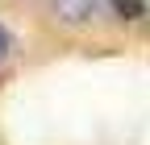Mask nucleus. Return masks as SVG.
I'll use <instances>...</instances> for the list:
<instances>
[{"label": "nucleus", "mask_w": 150, "mask_h": 145, "mask_svg": "<svg viewBox=\"0 0 150 145\" xmlns=\"http://www.w3.org/2000/svg\"><path fill=\"white\" fill-rule=\"evenodd\" d=\"M50 4H54V13H59V21L83 25L88 17H92V4H96V0H50Z\"/></svg>", "instance_id": "nucleus-1"}, {"label": "nucleus", "mask_w": 150, "mask_h": 145, "mask_svg": "<svg viewBox=\"0 0 150 145\" xmlns=\"http://www.w3.org/2000/svg\"><path fill=\"white\" fill-rule=\"evenodd\" d=\"M112 8H117L121 21H138V17H146V0H108Z\"/></svg>", "instance_id": "nucleus-2"}, {"label": "nucleus", "mask_w": 150, "mask_h": 145, "mask_svg": "<svg viewBox=\"0 0 150 145\" xmlns=\"http://www.w3.org/2000/svg\"><path fill=\"white\" fill-rule=\"evenodd\" d=\"M4 58H8V29L0 25V62H4Z\"/></svg>", "instance_id": "nucleus-3"}]
</instances>
